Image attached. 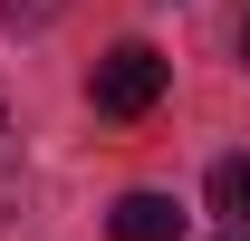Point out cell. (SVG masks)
Returning <instances> with one entry per match:
<instances>
[{"instance_id": "obj_1", "label": "cell", "mask_w": 250, "mask_h": 241, "mask_svg": "<svg viewBox=\"0 0 250 241\" xmlns=\"http://www.w3.org/2000/svg\"><path fill=\"white\" fill-rule=\"evenodd\" d=\"M164 48H145V39H125V48H106L96 58V77H87V96H96V116H116V125H135V116H154L164 106Z\"/></svg>"}, {"instance_id": "obj_2", "label": "cell", "mask_w": 250, "mask_h": 241, "mask_svg": "<svg viewBox=\"0 0 250 241\" xmlns=\"http://www.w3.org/2000/svg\"><path fill=\"white\" fill-rule=\"evenodd\" d=\"M106 232L116 241H183V212H173V193H116Z\"/></svg>"}, {"instance_id": "obj_3", "label": "cell", "mask_w": 250, "mask_h": 241, "mask_svg": "<svg viewBox=\"0 0 250 241\" xmlns=\"http://www.w3.org/2000/svg\"><path fill=\"white\" fill-rule=\"evenodd\" d=\"M202 193H212V212L231 222V232H250V154H221Z\"/></svg>"}, {"instance_id": "obj_4", "label": "cell", "mask_w": 250, "mask_h": 241, "mask_svg": "<svg viewBox=\"0 0 250 241\" xmlns=\"http://www.w3.org/2000/svg\"><path fill=\"white\" fill-rule=\"evenodd\" d=\"M67 0H0V29H48Z\"/></svg>"}, {"instance_id": "obj_5", "label": "cell", "mask_w": 250, "mask_h": 241, "mask_svg": "<svg viewBox=\"0 0 250 241\" xmlns=\"http://www.w3.org/2000/svg\"><path fill=\"white\" fill-rule=\"evenodd\" d=\"M0 164H10V116H0Z\"/></svg>"}, {"instance_id": "obj_6", "label": "cell", "mask_w": 250, "mask_h": 241, "mask_svg": "<svg viewBox=\"0 0 250 241\" xmlns=\"http://www.w3.org/2000/svg\"><path fill=\"white\" fill-rule=\"evenodd\" d=\"M241 58H250V10H241Z\"/></svg>"}, {"instance_id": "obj_7", "label": "cell", "mask_w": 250, "mask_h": 241, "mask_svg": "<svg viewBox=\"0 0 250 241\" xmlns=\"http://www.w3.org/2000/svg\"><path fill=\"white\" fill-rule=\"evenodd\" d=\"M221 241H250V232H221Z\"/></svg>"}]
</instances>
